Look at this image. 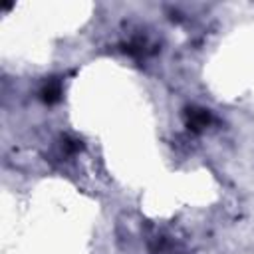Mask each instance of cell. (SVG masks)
<instances>
[{"label": "cell", "instance_id": "6da1fadb", "mask_svg": "<svg viewBox=\"0 0 254 254\" xmlns=\"http://www.w3.org/2000/svg\"><path fill=\"white\" fill-rule=\"evenodd\" d=\"M208 121H210L208 111H204V109H192V111H189V125H190L192 129L198 131V129L206 127Z\"/></svg>", "mask_w": 254, "mask_h": 254}]
</instances>
